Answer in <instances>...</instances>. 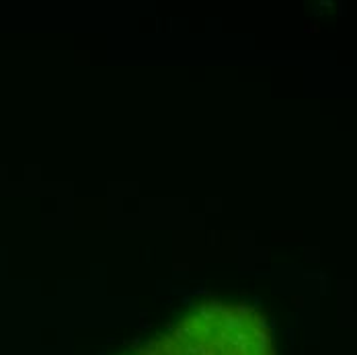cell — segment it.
<instances>
[{"mask_svg": "<svg viewBox=\"0 0 357 355\" xmlns=\"http://www.w3.org/2000/svg\"><path fill=\"white\" fill-rule=\"evenodd\" d=\"M130 355H275L263 317L247 306L208 304Z\"/></svg>", "mask_w": 357, "mask_h": 355, "instance_id": "obj_1", "label": "cell"}]
</instances>
